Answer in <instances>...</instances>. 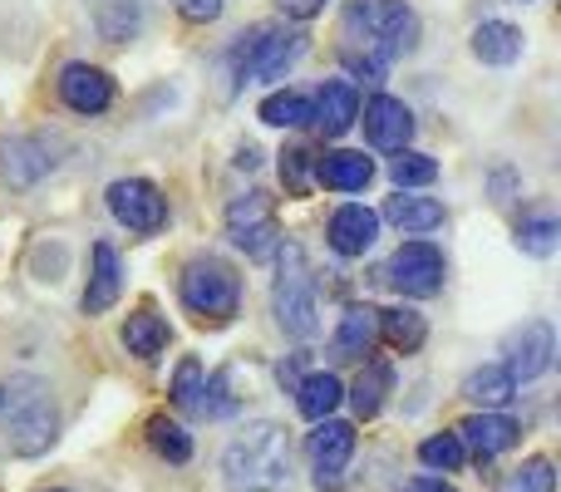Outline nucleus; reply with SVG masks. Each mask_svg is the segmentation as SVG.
Segmentation results:
<instances>
[{"label":"nucleus","instance_id":"nucleus-1","mask_svg":"<svg viewBox=\"0 0 561 492\" xmlns=\"http://www.w3.org/2000/svg\"><path fill=\"white\" fill-rule=\"evenodd\" d=\"M55 399H49V385L35 375H15L0 385V434L15 448L20 458H39L49 444H55Z\"/></svg>","mask_w":561,"mask_h":492},{"label":"nucleus","instance_id":"nucleus-2","mask_svg":"<svg viewBox=\"0 0 561 492\" xmlns=\"http://www.w3.org/2000/svg\"><path fill=\"white\" fill-rule=\"evenodd\" d=\"M290 473V444L286 428L262 419L252 424L232 448L222 454V478L232 492H276Z\"/></svg>","mask_w":561,"mask_h":492},{"label":"nucleus","instance_id":"nucleus-3","mask_svg":"<svg viewBox=\"0 0 561 492\" xmlns=\"http://www.w3.org/2000/svg\"><path fill=\"white\" fill-rule=\"evenodd\" d=\"M345 35L365 45L375 59H399L419 45V15L404 0H350L345 5ZM350 45V49H355Z\"/></svg>","mask_w":561,"mask_h":492},{"label":"nucleus","instance_id":"nucleus-4","mask_svg":"<svg viewBox=\"0 0 561 492\" xmlns=\"http://www.w3.org/2000/svg\"><path fill=\"white\" fill-rule=\"evenodd\" d=\"M178 296L203 325H227L242 310V281L222 256H193L178 276Z\"/></svg>","mask_w":561,"mask_h":492},{"label":"nucleus","instance_id":"nucleus-5","mask_svg":"<svg viewBox=\"0 0 561 492\" xmlns=\"http://www.w3.org/2000/svg\"><path fill=\"white\" fill-rule=\"evenodd\" d=\"M306 55V30L300 25H276V20H262L252 25L247 35H237L232 45V65L237 75H252V79H286V69Z\"/></svg>","mask_w":561,"mask_h":492},{"label":"nucleus","instance_id":"nucleus-6","mask_svg":"<svg viewBox=\"0 0 561 492\" xmlns=\"http://www.w3.org/2000/svg\"><path fill=\"white\" fill-rule=\"evenodd\" d=\"M272 310L276 325L296 340L316 335V276L306 266V251L296 242L280 247V266H276V286H272Z\"/></svg>","mask_w":561,"mask_h":492},{"label":"nucleus","instance_id":"nucleus-7","mask_svg":"<svg viewBox=\"0 0 561 492\" xmlns=\"http://www.w3.org/2000/svg\"><path fill=\"white\" fill-rule=\"evenodd\" d=\"M227 237L247 251L252 261H266L280 247V222H276V197L252 187V193L232 197L227 207Z\"/></svg>","mask_w":561,"mask_h":492},{"label":"nucleus","instance_id":"nucleus-8","mask_svg":"<svg viewBox=\"0 0 561 492\" xmlns=\"http://www.w3.org/2000/svg\"><path fill=\"white\" fill-rule=\"evenodd\" d=\"M306 458H310V468H316V488L340 492L345 464L355 458V424H345V419H320L316 434L306 438Z\"/></svg>","mask_w":561,"mask_h":492},{"label":"nucleus","instance_id":"nucleus-9","mask_svg":"<svg viewBox=\"0 0 561 492\" xmlns=\"http://www.w3.org/2000/svg\"><path fill=\"white\" fill-rule=\"evenodd\" d=\"M108 213H114L128 232L153 237V232H163V222H168V197L158 193L148 178H118V183L108 187Z\"/></svg>","mask_w":561,"mask_h":492},{"label":"nucleus","instance_id":"nucleus-10","mask_svg":"<svg viewBox=\"0 0 561 492\" xmlns=\"http://www.w3.org/2000/svg\"><path fill=\"white\" fill-rule=\"evenodd\" d=\"M385 276L399 296H414V300L438 296V290H444V251L428 247V242H404L394 256H389Z\"/></svg>","mask_w":561,"mask_h":492},{"label":"nucleus","instance_id":"nucleus-11","mask_svg":"<svg viewBox=\"0 0 561 492\" xmlns=\"http://www.w3.org/2000/svg\"><path fill=\"white\" fill-rule=\"evenodd\" d=\"M503 355H507L503 369H507L513 379H537V375H547V369H552V355H557L552 325H547V320H527V325L507 330Z\"/></svg>","mask_w":561,"mask_h":492},{"label":"nucleus","instance_id":"nucleus-12","mask_svg":"<svg viewBox=\"0 0 561 492\" xmlns=\"http://www.w3.org/2000/svg\"><path fill=\"white\" fill-rule=\"evenodd\" d=\"M59 99H65L75 114H104L108 104H114V79L104 75L99 65H84V59H75V65L59 69Z\"/></svg>","mask_w":561,"mask_h":492},{"label":"nucleus","instance_id":"nucleus-13","mask_svg":"<svg viewBox=\"0 0 561 492\" xmlns=\"http://www.w3.org/2000/svg\"><path fill=\"white\" fill-rule=\"evenodd\" d=\"M118 290H124V266H118V251L108 242H94L89 251V286H84V316H104L108 306L118 300Z\"/></svg>","mask_w":561,"mask_h":492},{"label":"nucleus","instance_id":"nucleus-14","mask_svg":"<svg viewBox=\"0 0 561 492\" xmlns=\"http://www.w3.org/2000/svg\"><path fill=\"white\" fill-rule=\"evenodd\" d=\"M365 138L375 148H404L409 138H414V114H409L404 99H369L365 104Z\"/></svg>","mask_w":561,"mask_h":492},{"label":"nucleus","instance_id":"nucleus-15","mask_svg":"<svg viewBox=\"0 0 561 492\" xmlns=\"http://www.w3.org/2000/svg\"><path fill=\"white\" fill-rule=\"evenodd\" d=\"M355 118H359V94L350 84H340V79L320 84V94L310 99V124H320V134H325V138L350 134V124H355Z\"/></svg>","mask_w":561,"mask_h":492},{"label":"nucleus","instance_id":"nucleus-16","mask_svg":"<svg viewBox=\"0 0 561 492\" xmlns=\"http://www.w3.org/2000/svg\"><path fill=\"white\" fill-rule=\"evenodd\" d=\"M375 237H379V217L359 203L340 207V213L330 217V247H335L340 256H365V251L375 247Z\"/></svg>","mask_w":561,"mask_h":492},{"label":"nucleus","instance_id":"nucleus-17","mask_svg":"<svg viewBox=\"0 0 561 492\" xmlns=\"http://www.w3.org/2000/svg\"><path fill=\"white\" fill-rule=\"evenodd\" d=\"M379 340V320H375V306H350L340 316V330L330 340V355L335 359H365Z\"/></svg>","mask_w":561,"mask_h":492},{"label":"nucleus","instance_id":"nucleus-18","mask_svg":"<svg viewBox=\"0 0 561 492\" xmlns=\"http://www.w3.org/2000/svg\"><path fill=\"white\" fill-rule=\"evenodd\" d=\"M517 419H507V414H473V419H463V428H458V438H463V448H473L478 458H493V454H503V448H513L517 444Z\"/></svg>","mask_w":561,"mask_h":492},{"label":"nucleus","instance_id":"nucleus-19","mask_svg":"<svg viewBox=\"0 0 561 492\" xmlns=\"http://www.w3.org/2000/svg\"><path fill=\"white\" fill-rule=\"evenodd\" d=\"M369 178H375V163L365 153H325L316 158V183L335 187V193H365Z\"/></svg>","mask_w":561,"mask_h":492},{"label":"nucleus","instance_id":"nucleus-20","mask_svg":"<svg viewBox=\"0 0 561 492\" xmlns=\"http://www.w3.org/2000/svg\"><path fill=\"white\" fill-rule=\"evenodd\" d=\"M473 55L483 59V65H517V55H523V30L507 25V20H483V25L473 30Z\"/></svg>","mask_w":561,"mask_h":492},{"label":"nucleus","instance_id":"nucleus-21","mask_svg":"<svg viewBox=\"0 0 561 492\" xmlns=\"http://www.w3.org/2000/svg\"><path fill=\"white\" fill-rule=\"evenodd\" d=\"M389 389H394V369H389V359H365L355 389H350V404H355L359 419H375L379 409H385Z\"/></svg>","mask_w":561,"mask_h":492},{"label":"nucleus","instance_id":"nucleus-22","mask_svg":"<svg viewBox=\"0 0 561 492\" xmlns=\"http://www.w3.org/2000/svg\"><path fill=\"white\" fill-rule=\"evenodd\" d=\"M375 320H379V335H385V345L399 350V355H414V350L424 345V335H428L424 316H419V310H409V306L375 310Z\"/></svg>","mask_w":561,"mask_h":492},{"label":"nucleus","instance_id":"nucleus-23","mask_svg":"<svg viewBox=\"0 0 561 492\" xmlns=\"http://www.w3.org/2000/svg\"><path fill=\"white\" fill-rule=\"evenodd\" d=\"M49 168H55V158H49L45 138H15V144L5 148V183L25 187V183H35V178H45Z\"/></svg>","mask_w":561,"mask_h":492},{"label":"nucleus","instance_id":"nucleus-24","mask_svg":"<svg viewBox=\"0 0 561 492\" xmlns=\"http://www.w3.org/2000/svg\"><path fill=\"white\" fill-rule=\"evenodd\" d=\"M89 15H94L99 35L104 39H134L144 25V0H89Z\"/></svg>","mask_w":561,"mask_h":492},{"label":"nucleus","instance_id":"nucleus-25","mask_svg":"<svg viewBox=\"0 0 561 492\" xmlns=\"http://www.w3.org/2000/svg\"><path fill=\"white\" fill-rule=\"evenodd\" d=\"M513 394H517V379L507 375L503 365H483V369H473V375L463 379V399L483 404V414H493V409L513 404Z\"/></svg>","mask_w":561,"mask_h":492},{"label":"nucleus","instance_id":"nucleus-26","mask_svg":"<svg viewBox=\"0 0 561 492\" xmlns=\"http://www.w3.org/2000/svg\"><path fill=\"white\" fill-rule=\"evenodd\" d=\"M124 345H128V355H138V359H158L168 350V320L158 316V310H134V316L124 320Z\"/></svg>","mask_w":561,"mask_h":492},{"label":"nucleus","instance_id":"nucleus-27","mask_svg":"<svg viewBox=\"0 0 561 492\" xmlns=\"http://www.w3.org/2000/svg\"><path fill=\"white\" fill-rule=\"evenodd\" d=\"M385 222H394L399 232H434V227H444V207L434 203V197H389L385 203Z\"/></svg>","mask_w":561,"mask_h":492},{"label":"nucleus","instance_id":"nucleus-28","mask_svg":"<svg viewBox=\"0 0 561 492\" xmlns=\"http://www.w3.org/2000/svg\"><path fill=\"white\" fill-rule=\"evenodd\" d=\"M340 399H345V385H340L330 369H325V375H306V379L296 385V409L310 419V424H320V419L335 414Z\"/></svg>","mask_w":561,"mask_h":492},{"label":"nucleus","instance_id":"nucleus-29","mask_svg":"<svg viewBox=\"0 0 561 492\" xmlns=\"http://www.w3.org/2000/svg\"><path fill=\"white\" fill-rule=\"evenodd\" d=\"M262 124H272V128H300V124H310V99L296 94V89H276V94L262 99Z\"/></svg>","mask_w":561,"mask_h":492},{"label":"nucleus","instance_id":"nucleus-30","mask_svg":"<svg viewBox=\"0 0 561 492\" xmlns=\"http://www.w3.org/2000/svg\"><path fill=\"white\" fill-rule=\"evenodd\" d=\"M557 237H561V227H557V217L547 213H527L523 222H517V247L527 251V256H552L557 251Z\"/></svg>","mask_w":561,"mask_h":492},{"label":"nucleus","instance_id":"nucleus-31","mask_svg":"<svg viewBox=\"0 0 561 492\" xmlns=\"http://www.w3.org/2000/svg\"><path fill=\"white\" fill-rule=\"evenodd\" d=\"M148 444H153L158 454L168 458V464H187V458H193V438H187V428L173 424L168 414L148 419Z\"/></svg>","mask_w":561,"mask_h":492},{"label":"nucleus","instance_id":"nucleus-32","mask_svg":"<svg viewBox=\"0 0 561 492\" xmlns=\"http://www.w3.org/2000/svg\"><path fill=\"white\" fill-rule=\"evenodd\" d=\"M280 178H286V193L290 197H306L316 187V153L306 144H290L280 153Z\"/></svg>","mask_w":561,"mask_h":492},{"label":"nucleus","instance_id":"nucleus-33","mask_svg":"<svg viewBox=\"0 0 561 492\" xmlns=\"http://www.w3.org/2000/svg\"><path fill=\"white\" fill-rule=\"evenodd\" d=\"M389 178H394L399 187H428L438 178V163L428 153H414V148H399L394 158H389Z\"/></svg>","mask_w":561,"mask_h":492},{"label":"nucleus","instance_id":"nucleus-34","mask_svg":"<svg viewBox=\"0 0 561 492\" xmlns=\"http://www.w3.org/2000/svg\"><path fill=\"white\" fill-rule=\"evenodd\" d=\"M419 458H424L428 468H438V473H458L463 458H468V448H463V438L458 434H434V438L419 444Z\"/></svg>","mask_w":561,"mask_h":492},{"label":"nucleus","instance_id":"nucleus-35","mask_svg":"<svg viewBox=\"0 0 561 492\" xmlns=\"http://www.w3.org/2000/svg\"><path fill=\"white\" fill-rule=\"evenodd\" d=\"M197 414H207V419H232V414H237L232 369H217V375L203 385V404H197Z\"/></svg>","mask_w":561,"mask_h":492},{"label":"nucleus","instance_id":"nucleus-36","mask_svg":"<svg viewBox=\"0 0 561 492\" xmlns=\"http://www.w3.org/2000/svg\"><path fill=\"white\" fill-rule=\"evenodd\" d=\"M507 492H557L552 458H527V464L507 478Z\"/></svg>","mask_w":561,"mask_h":492},{"label":"nucleus","instance_id":"nucleus-37","mask_svg":"<svg viewBox=\"0 0 561 492\" xmlns=\"http://www.w3.org/2000/svg\"><path fill=\"white\" fill-rule=\"evenodd\" d=\"M203 385H207V379H203V365L187 355L183 365H178V375H173V404H178V409H197V404H203Z\"/></svg>","mask_w":561,"mask_h":492},{"label":"nucleus","instance_id":"nucleus-38","mask_svg":"<svg viewBox=\"0 0 561 492\" xmlns=\"http://www.w3.org/2000/svg\"><path fill=\"white\" fill-rule=\"evenodd\" d=\"M340 59H345V69L355 79H365V84H385V59L365 55V49H340Z\"/></svg>","mask_w":561,"mask_h":492},{"label":"nucleus","instance_id":"nucleus-39","mask_svg":"<svg viewBox=\"0 0 561 492\" xmlns=\"http://www.w3.org/2000/svg\"><path fill=\"white\" fill-rule=\"evenodd\" d=\"M173 5H178V15L193 20V25H207V20L222 15V0H173Z\"/></svg>","mask_w":561,"mask_h":492},{"label":"nucleus","instance_id":"nucleus-40","mask_svg":"<svg viewBox=\"0 0 561 492\" xmlns=\"http://www.w3.org/2000/svg\"><path fill=\"white\" fill-rule=\"evenodd\" d=\"M276 5H280V15H290V20L306 25V20H316L320 10H325V0H276Z\"/></svg>","mask_w":561,"mask_h":492},{"label":"nucleus","instance_id":"nucleus-41","mask_svg":"<svg viewBox=\"0 0 561 492\" xmlns=\"http://www.w3.org/2000/svg\"><path fill=\"white\" fill-rule=\"evenodd\" d=\"M399 492H454L448 483H438V478H414V483H404Z\"/></svg>","mask_w":561,"mask_h":492},{"label":"nucleus","instance_id":"nucleus-42","mask_svg":"<svg viewBox=\"0 0 561 492\" xmlns=\"http://www.w3.org/2000/svg\"><path fill=\"white\" fill-rule=\"evenodd\" d=\"M256 163H262V153H256V148H252V144H247V148H242V153H237V168H256Z\"/></svg>","mask_w":561,"mask_h":492},{"label":"nucleus","instance_id":"nucleus-43","mask_svg":"<svg viewBox=\"0 0 561 492\" xmlns=\"http://www.w3.org/2000/svg\"><path fill=\"white\" fill-rule=\"evenodd\" d=\"M49 492H69V488H49Z\"/></svg>","mask_w":561,"mask_h":492}]
</instances>
